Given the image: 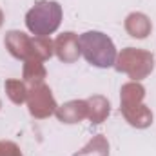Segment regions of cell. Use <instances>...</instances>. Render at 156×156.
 <instances>
[{
  "mask_svg": "<svg viewBox=\"0 0 156 156\" xmlns=\"http://www.w3.org/2000/svg\"><path fill=\"white\" fill-rule=\"evenodd\" d=\"M7 51L18 60H47L55 55V42L47 37H27L22 31H9L4 38Z\"/></svg>",
  "mask_w": 156,
  "mask_h": 156,
  "instance_id": "cell-1",
  "label": "cell"
},
{
  "mask_svg": "<svg viewBox=\"0 0 156 156\" xmlns=\"http://www.w3.org/2000/svg\"><path fill=\"white\" fill-rule=\"evenodd\" d=\"M82 56L94 67H113L116 64V47L113 40L102 31H87L78 37Z\"/></svg>",
  "mask_w": 156,
  "mask_h": 156,
  "instance_id": "cell-2",
  "label": "cell"
},
{
  "mask_svg": "<svg viewBox=\"0 0 156 156\" xmlns=\"http://www.w3.org/2000/svg\"><path fill=\"white\" fill-rule=\"evenodd\" d=\"M62 5L55 0H38L26 15V26L35 37H49L62 24Z\"/></svg>",
  "mask_w": 156,
  "mask_h": 156,
  "instance_id": "cell-3",
  "label": "cell"
},
{
  "mask_svg": "<svg viewBox=\"0 0 156 156\" xmlns=\"http://www.w3.org/2000/svg\"><path fill=\"white\" fill-rule=\"evenodd\" d=\"M115 67L120 73H125L133 82H140L149 76L151 71L154 69V56L151 51L145 49L125 47L116 56Z\"/></svg>",
  "mask_w": 156,
  "mask_h": 156,
  "instance_id": "cell-4",
  "label": "cell"
},
{
  "mask_svg": "<svg viewBox=\"0 0 156 156\" xmlns=\"http://www.w3.org/2000/svg\"><path fill=\"white\" fill-rule=\"evenodd\" d=\"M27 107H29V113L31 116L35 118H47L51 115H55L56 111V102H55V96L51 93V89L45 85V83H38V85H33L31 91L27 93Z\"/></svg>",
  "mask_w": 156,
  "mask_h": 156,
  "instance_id": "cell-5",
  "label": "cell"
},
{
  "mask_svg": "<svg viewBox=\"0 0 156 156\" xmlns=\"http://www.w3.org/2000/svg\"><path fill=\"white\" fill-rule=\"evenodd\" d=\"M55 55L64 62V64H73L76 62L80 53V42H78V35L73 31L62 33L58 38L55 40Z\"/></svg>",
  "mask_w": 156,
  "mask_h": 156,
  "instance_id": "cell-6",
  "label": "cell"
},
{
  "mask_svg": "<svg viewBox=\"0 0 156 156\" xmlns=\"http://www.w3.org/2000/svg\"><path fill=\"white\" fill-rule=\"evenodd\" d=\"M56 118L62 123H78L89 116V107L87 100H71L66 102L64 105H58L55 111Z\"/></svg>",
  "mask_w": 156,
  "mask_h": 156,
  "instance_id": "cell-7",
  "label": "cell"
},
{
  "mask_svg": "<svg viewBox=\"0 0 156 156\" xmlns=\"http://www.w3.org/2000/svg\"><path fill=\"white\" fill-rule=\"evenodd\" d=\"M122 115L125 120L136 127V129H145L153 123V111L145 105V104H138V105H131V107H123Z\"/></svg>",
  "mask_w": 156,
  "mask_h": 156,
  "instance_id": "cell-8",
  "label": "cell"
},
{
  "mask_svg": "<svg viewBox=\"0 0 156 156\" xmlns=\"http://www.w3.org/2000/svg\"><path fill=\"white\" fill-rule=\"evenodd\" d=\"M151 29H153V24L149 16L144 13H131L125 18V31L133 38H147L151 35Z\"/></svg>",
  "mask_w": 156,
  "mask_h": 156,
  "instance_id": "cell-9",
  "label": "cell"
},
{
  "mask_svg": "<svg viewBox=\"0 0 156 156\" xmlns=\"http://www.w3.org/2000/svg\"><path fill=\"white\" fill-rule=\"evenodd\" d=\"M87 107H89V116L87 118L93 123H102L111 113V104L102 94H94V96L87 98Z\"/></svg>",
  "mask_w": 156,
  "mask_h": 156,
  "instance_id": "cell-10",
  "label": "cell"
},
{
  "mask_svg": "<svg viewBox=\"0 0 156 156\" xmlns=\"http://www.w3.org/2000/svg\"><path fill=\"white\" fill-rule=\"evenodd\" d=\"M73 156H109V142L104 134H96L82 151L75 153Z\"/></svg>",
  "mask_w": 156,
  "mask_h": 156,
  "instance_id": "cell-11",
  "label": "cell"
},
{
  "mask_svg": "<svg viewBox=\"0 0 156 156\" xmlns=\"http://www.w3.org/2000/svg\"><path fill=\"white\" fill-rule=\"evenodd\" d=\"M44 78H45V67L42 60H26L24 80L31 85H38V83H44Z\"/></svg>",
  "mask_w": 156,
  "mask_h": 156,
  "instance_id": "cell-12",
  "label": "cell"
},
{
  "mask_svg": "<svg viewBox=\"0 0 156 156\" xmlns=\"http://www.w3.org/2000/svg\"><path fill=\"white\" fill-rule=\"evenodd\" d=\"M5 93H7V96H9V100L13 102V104H16V105H20V104H24L26 100H27V89H26V83L24 82H20V80H5Z\"/></svg>",
  "mask_w": 156,
  "mask_h": 156,
  "instance_id": "cell-13",
  "label": "cell"
},
{
  "mask_svg": "<svg viewBox=\"0 0 156 156\" xmlns=\"http://www.w3.org/2000/svg\"><path fill=\"white\" fill-rule=\"evenodd\" d=\"M0 156H24L20 147L15 142L9 140H0Z\"/></svg>",
  "mask_w": 156,
  "mask_h": 156,
  "instance_id": "cell-14",
  "label": "cell"
},
{
  "mask_svg": "<svg viewBox=\"0 0 156 156\" xmlns=\"http://www.w3.org/2000/svg\"><path fill=\"white\" fill-rule=\"evenodd\" d=\"M2 22H4V13H2V9H0V27H2Z\"/></svg>",
  "mask_w": 156,
  "mask_h": 156,
  "instance_id": "cell-15",
  "label": "cell"
},
{
  "mask_svg": "<svg viewBox=\"0 0 156 156\" xmlns=\"http://www.w3.org/2000/svg\"><path fill=\"white\" fill-rule=\"evenodd\" d=\"M0 107H2V104H0Z\"/></svg>",
  "mask_w": 156,
  "mask_h": 156,
  "instance_id": "cell-16",
  "label": "cell"
}]
</instances>
